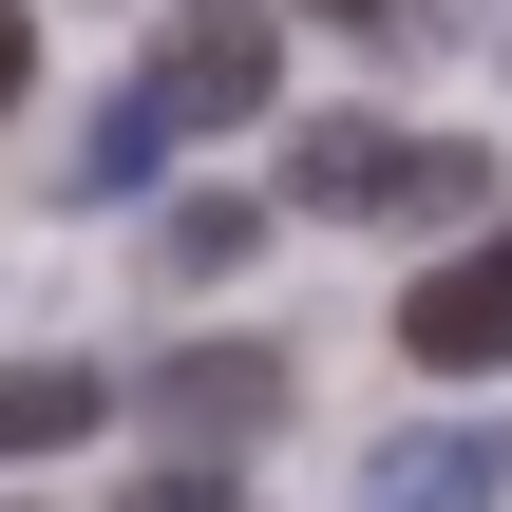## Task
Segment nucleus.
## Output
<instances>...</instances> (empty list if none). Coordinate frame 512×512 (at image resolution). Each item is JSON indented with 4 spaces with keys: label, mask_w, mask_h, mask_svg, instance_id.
Here are the masks:
<instances>
[{
    "label": "nucleus",
    "mask_w": 512,
    "mask_h": 512,
    "mask_svg": "<svg viewBox=\"0 0 512 512\" xmlns=\"http://www.w3.org/2000/svg\"><path fill=\"white\" fill-rule=\"evenodd\" d=\"M19 95H38V19L0 0V114H19Z\"/></svg>",
    "instance_id": "10"
},
{
    "label": "nucleus",
    "mask_w": 512,
    "mask_h": 512,
    "mask_svg": "<svg viewBox=\"0 0 512 512\" xmlns=\"http://www.w3.org/2000/svg\"><path fill=\"white\" fill-rule=\"evenodd\" d=\"M171 133H190V114H171V95L133 76V95H114V114L76 133V190H152V171H171Z\"/></svg>",
    "instance_id": "8"
},
{
    "label": "nucleus",
    "mask_w": 512,
    "mask_h": 512,
    "mask_svg": "<svg viewBox=\"0 0 512 512\" xmlns=\"http://www.w3.org/2000/svg\"><path fill=\"white\" fill-rule=\"evenodd\" d=\"M494 494H512L494 418H437V437H380V456H361V512H494Z\"/></svg>",
    "instance_id": "5"
},
{
    "label": "nucleus",
    "mask_w": 512,
    "mask_h": 512,
    "mask_svg": "<svg viewBox=\"0 0 512 512\" xmlns=\"http://www.w3.org/2000/svg\"><path fill=\"white\" fill-rule=\"evenodd\" d=\"M133 512H228V456H190V475H152Z\"/></svg>",
    "instance_id": "9"
},
{
    "label": "nucleus",
    "mask_w": 512,
    "mask_h": 512,
    "mask_svg": "<svg viewBox=\"0 0 512 512\" xmlns=\"http://www.w3.org/2000/svg\"><path fill=\"white\" fill-rule=\"evenodd\" d=\"M342 19H380V0H342Z\"/></svg>",
    "instance_id": "11"
},
{
    "label": "nucleus",
    "mask_w": 512,
    "mask_h": 512,
    "mask_svg": "<svg viewBox=\"0 0 512 512\" xmlns=\"http://www.w3.org/2000/svg\"><path fill=\"white\" fill-rule=\"evenodd\" d=\"M133 418H152L171 456H247V437L285 418V342H171V361L133 380Z\"/></svg>",
    "instance_id": "4"
},
{
    "label": "nucleus",
    "mask_w": 512,
    "mask_h": 512,
    "mask_svg": "<svg viewBox=\"0 0 512 512\" xmlns=\"http://www.w3.org/2000/svg\"><path fill=\"white\" fill-rule=\"evenodd\" d=\"M95 418H114L95 361H0V475H19V456H76Z\"/></svg>",
    "instance_id": "6"
},
{
    "label": "nucleus",
    "mask_w": 512,
    "mask_h": 512,
    "mask_svg": "<svg viewBox=\"0 0 512 512\" xmlns=\"http://www.w3.org/2000/svg\"><path fill=\"white\" fill-rule=\"evenodd\" d=\"M399 361H418V380H494V361H512V209H475L456 266L399 285Z\"/></svg>",
    "instance_id": "3"
},
{
    "label": "nucleus",
    "mask_w": 512,
    "mask_h": 512,
    "mask_svg": "<svg viewBox=\"0 0 512 512\" xmlns=\"http://www.w3.org/2000/svg\"><path fill=\"white\" fill-rule=\"evenodd\" d=\"M247 247H266V209H247V190H171V209H152V266H171V285H228Z\"/></svg>",
    "instance_id": "7"
},
{
    "label": "nucleus",
    "mask_w": 512,
    "mask_h": 512,
    "mask_svg": "<svg viewBox=\"0 0 512 512\" xmlns=\"http://www.w3.org/2000/svg\"><path fill=\"white\" fill-rule=\"evenodd\" d=\"M285 209H342V228H475V209H494V152L380 133V114H304V133H285Z\"/></svg>",
    "instance_id": "1"
},
{
    "label": "nucleus",
    "mask_w": 512,
    "mask_h": 512,
    "mask_svg": "<svg viewBox=\"0 0 512 512\" xmlns=\"http://www.w3.org/2000/svg\"><path fill=\"white\" fill-rule=\"evenodd\" d=\"M152 95H171L190 133L285 114V19H266V0H171V19H152Z\"/></svg>",
    "instance_id": "2"
}]
</instances>
